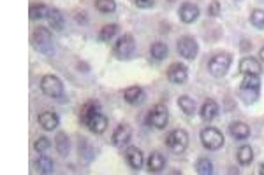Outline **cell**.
Returning a JSON list of instances; mask_svg holds the SVG:
<instances>
[{
    "mask_svg": "<svg viewBox=\"0 0 264 175\" xmlns=\"http://www.w3.org/2000/svg\"><path fill=\"white\" fill-rule=\"evenodd\" d=\"M261 70H263V67H261V63L256 58L247 56L239 61V72L241 74H254V75H259Z\"/></svg>",
    "mask_w": 264,
    "mask_h": 175,
    "instance_id": "e0dca14e",
    "label": "cell"
},
{
    "mask_svg": "<svg viewBox=\"0 0 264 175\" xmlns=\"http://www.w3.org/2000/svg\"><path fill=\"white\" fill-rule=\"evenodd\" d=\"M37 121L46 131H53L55 128L58 126L60 119H58V116L55 114V112H51V110H44V112H41V114H39Z\"/></svg>",
    "mask_w": 264,
    "mask_h": 175,
    "instance_id": "9a60e30c",
    "label": "cell"
},
{
    "mask_svg": "<svg viewBox=\"0 0 264 175\" xmlns=\"http://www.w3.org/2000/svg\"><path fill=\"white\" fill-rule=\"evenodd\" d=\"M136 49V41L131 33H124L118 41L115 42V54L118 58H129Z\"/></svg>",
    "mask_w": 264,
    "mask_h": 175,
    "instance_id": "9c48e42d",
    "label": "cell"
},
{
    "mask_svg": "<svg viewBox=\"0 0 264 175\" xmlns=\"http://www.w3.org/2000/svg\"><path fill=\"white\" fill-rule=\"evenodd\" d=\"M41 90L46 97L51 98H62L66 90H64V82L53 75V74H48V75H42L41 79Z\"/></svg>",
    "mask_w": 264,
    "mask_h": 175,
    "instance_id": "3957f363",
    "label": "cell"
},
{
    "mask_svg": "<svg viewBox=\"0 0 264 175\" xmlns=\"http://www.w3.org/2000/svg\"><path fill=\"white\" fill-rule=\"evenodd\" d=\"M35 167H37L39 174H53L55 172L53 159H51L50 156H46V154H41L37 159H35Z\"/></svg>",
    "mask_w": 264,
    "mask_h": 175,
    "instance_id": "7402d4cb",
    "label": "cell"
},
{
    "mask_svg": "<svg viewBox=\"0 0 264 175\" xmlns=\"http://www.w3.org/2000/svg\"><path fill=\"white\" fill-rule=\"evenodd\" d=\"M29 14H30V20H42V18H48V14H50V9H48V5L44 4H32L29 9Z\"/></svg>",
    "mask_w": 264,
    "mask_h": 175,
    "instance_id": "cb8c5ba5",
    "label": "cell"
},
{
    "mask_svg": "<svg viewBox=\"0 0 264 175\" xmlns=\"http://www.w3.org/2000/svg\"><path fill=\"white\" fill-rule=\"evenodd\" d=\"M125 102L131 103V105H139V103L145 102V91L141 86H131L124 91Z\"/></svg>",
    "mask_w": 264,
    "mask_h": 175,
    "instance_id": "5bb4252c",
    "label": "cell"
},
{
    "mask_svg": "<svg viewBox=\"0 0 264 175\" xmlns=\"http://www.w3.org/2000/svg\"><path fill=\"white\" fill-rule=\"evenodd\" d=\"M165 146L169 147L171 151L180 154L187 149L189 146V133L185 130H173L167 137H165Z\"/></svg>",
    "mask_w": 264,
    "mask_h": 175,
    "instance_id": "52a82bcc",
    "label": "cell"
},
{
    "mask_svg": "<svg viewBox=\"0 0 264 175\" xmlns=\"http://www.w3.org/2000/svg\"><path fill=\"white\" fill-rule=\"evenodd\" d=\"M178 16L187 25L194 23L199 18V7L196 4H192V2H183V4L180 5V9H178Z\"/></svg>",
    "mask_w": 264,
    "mask_h": 175,
    "instance_id": "8fae6325",
    "label": "cell"
},
{
    "mask_svg": "<svg viewBox=\"0 0 264 175\" xmlns=\"http://www.w3.org/2000/svg\"><path fill=\"white\" fill-rule=\"evenodd\" d=\"M118 25L116 23H111V25H106V26H102L99 32V41L100 42H109L113 39V37L118 33Z\"/></svg>",
    "mask_w": 264,
    "mask_h": 175,
    "instance_id": "484cf974",
    "label": "cell"
},
{
    "mask_svg": "<svg viewBox=\"0 0 264 175\" xmlns=\"http://www.w3.org/2000/svg\"><path fill=\"white\" fill-rule=\"evenodd\" d=\"M259 56H261V60L264 61V48H263V49H261V51H259Z\"/></svg>",
    "mask_w": 264,
    "mask_h": 175,
    "instance_id": "d590c367",
    "label": "cell"
},
{
    "mask_svg": "<svg viewBox=\"0 0 264 175\" xmlns=\"http://www.w3.org/2000/svg\"><path fill=\"white\" fill-rule=\"evenodd\" d=\"M51 147V142L50 139H46V137H39L35 142H33V149L39 152V154H42V152H46L48 149Z\"/></svg>",
    "mask_w": 264,
    "mask_h": 175,
    "instance_id": "1f68e13d",
    "label": "cell"
},
{
    "mask_svg": "<svg viewBox=\"0 0 264 175\" xmlns=\"http://www.w3.org/2000/svg\"><path fill=\"white\" fill-rule=\"evenodd\" d=\"M176 49H178V53H180V56L187 58V60H194L199 53V44L194 37L185 35L178 39Z\"/></svg>",
    "mask_w": 264,
    "mask_h": 175,
    "instance_id": "ba28073f",
    "label": "cell"
},
{
    "mask_svg": "<svg viewBox=\"0 0 264 175\" xmlns=\"http://www.w3.org/2000/svg\"><path fill=\"white\" fill-rule=\"evenodd\" d=\"M76 20H78V23H85L87 21V18H85V12H78V16H76Z\"/></svg>",
    "mask_w": 264,
    "mask_h": 175,
    "instance_id": "e575fe53",
    "label": "cell"
},
{
    "mask_svg": "<svg viewBox=\"0 0 264 175\" xmlns=\"http://www.w3.org/2000/svg\"><path fill=\"white\" fill-rule=\"evenodd\" d=\"M208 14L211 18H217L220 14V0H213L210 5H208Z\"/></svg>",
    "mask_w": 264,
    "mask_h": 175,
    "instance_id": "d6a6232c",
    "label": "cell"
},
{
    "mask_svg": "<svg viewBox=\"0 0 264 175\" xmlns=\"http://www.w3.org/2000/svg\"><path fill=\"white\" fill-rule=\"evenodd\" d=\"M30 42H32L33 49L41 54H51L53 53V39H51V32L48 28H35L30 37Z\"/></svg>",
    "mask_w": 264,
    "mask_h": 175,
    "instance_id": "7a4b0ae2",
    "label": "cell"
},
{
    "mask_svg": "<svg viewBox=\"0 0 264 175\" xmlns=\"http://www.w3.org/2000/svg\"><path fill=\"white\" fill-rule=\"evenodd\" d=\"M178 107L185 112L187 116H194L196 114V102L194 98L187 97V95H183V97L178 98Z\"/></svg>",
    "mask_w": 264,
    "mask_h": 175,
    "instance_id": "d4e9b609",
    "label": "cell"
},
{
    "mask_svg": "<svg viewBox=\"0 0 264 175\" xmlns=\"http://www.w3.org/2000/svg\"><path fill=\"white\" fill-rule=\"evenodd\" d=\"M241 91H254L257 93L261 88V79L259 75H254V74H243V81H241Z\"/></svg>",
    "mask_w": 264,
    "mask_h": 175,
    "instance_id": "d6986e66",
    "label": "cell"
},
{
    "mask_svg": "<svg viewBox=\"0 0 264 175\" xmlns=\"http://www.w3.org/2000/svg\"><path fill=\"white\" fill-rule=\"evenodd\" d=\"M95 9L102 14H113L116 11L115 0H95Z\"/></svg>",
    "mask_w": 264,
    "mask_h": 175,
    "instance_id": "f1b7e54d",
    "label": "cell"
},
{
    "mask_svg": "<svg viewBox=\"0 0 264 175\" xmlns=\"http://www.w3.org/2000/svg\"><path fill=\"white\" fill-rule=\"evenodd\" d=\"M259 175H264V165H261L259 167Z\"/></svg>",
    "mask_w": 264,
    "mask_h": 175,
    "instance_id": "8d00e7d4",
    "label": "cell"
},
{
    "mask_svg": "<svg viewBox=\"0 0 264 175\" xmlns=\"http://www.w3.org/2000/svg\"><path fill=\"white\" fill-rule=\"evenodd\" d=\"M48 23H50V26L53 30H62L64 25H66V18H64L62 11H60V9H50Z\"/></svg>",
    "mask_w": 264,
    "mask_h": 175,
    "instance_id": "ffe728a7",
    "label": "cell"
},
{
    "mask_svg": "<svg viewBox=\"0 0 264 175\" xmlns=\"http://www.w3.org/2000/svg\"><path fill=\"white\" fill-rule=\"evenodd\" d=\"M55 147H57L58 154H62V156H67V154H69L70 144H69V137H67V133L60 131V133H58L57 137H55Z\"/></svg>",
    "mask_w": 264,
    "mask_h": 175,
    "instance_id": "603a6c76",
    "label": "cell"
},
{
    "mask_svg": "<svg viewBox=\"0 0 264 175\" xmlns=\"http://www.w3.org/2000/svg\"><path fill=\"white\" fill-rule=\"evenodd\" d=\"M167 51H169V49H167V46H165L164 42H153L152 48H150V54L159 61L167 56Z\"/></svg>",
    "mask_w": 264,
    "mask_h": 175,
    "instance_id": "83f0119b",
    "label": "cell"
},
{
    "mask_svg": "<svg viewBox=\"0 0 264 175\" xmlns=\"http://www.w3.org/2000/svg\"><path fill=\"white\" fill-rule=\"evenodd\" d=\"M167 121H169V112H167V107L162 105V103H157V105L148 110L146 123H148L150 126L162 130V128L167 126Z\"/></svg>",
    "mask_w": 264,
    "mask_h": 175,
    "instance_id": "277c9868",
    "label": "cell"
},
{
    "mask_svg": "<svg viewBox=\"0 0 264 175\" xmlns=\"http://www.w3.org/2000/svg\"><path fill=\"white\" fill-rule=\"evenodd\" d=\"M187 77H189V69H187L185 63L176 61V63H173L167 69V79L171 82H174V84H183L187 81Z\"/></svg>",
    "mask_w": 264,
    "mask_h": 175,
    "instance_id": "30bf717a",
    "label": "cell"
},
{
    "mask_svg": "<svg viewBox=\"0 0 264 175\" xmlns=\"http://www.w3.org/2000/svg\"><path fill=\"white\" fill-rule=\"evenodd\" d=\"M201 142L208 151H219L220 147L224 146V135L217 128L208 126L201 130Z\"/></svg>",
    "mask_w": 264,
    "mask_h": 175,
    "instance_id": "8992f818",
    "label": "cell"
},
{
    "mask_svg": "<svg viewBox=\"0 0 264 175\" xmlns=\"http://www.w3.org/2000/svg\"><path fill=\"white\" fill-rule=\"evenodd\" d=\"M125 159H127L129 167L132 168V170H139L141 167H143V161H145V156H143V152H141L139 147H134L131 146L125 151Z\"/></svg>",
    "mask_w": 264,
    "mask_h": 175,
    "instance_id": "7c38bea8",
    "label": "cell"
},
{
    "mask_svg": "<svg viewBox=\"0 0 264 175\" xmlns=\"http://www.w3.org/2000/svg\"><path fill=\"white\" fill-rule=\"evenodd\" d=\"M134 4H136L137 7H141V9H150V7H153L155 0H134Z\"/></svg>",
    "mask_w": 264,
    "mask_h": 175,
    "instance_id": "836d02e7",
    "label": "cell"
},
{
    "mask_svg": "<svg viewBox=\"0 0 264 175\" xmlns=\"http://www.w3.org/2000/svg\"><path fill=\"white\" fill-rule=\"evenodd\" d=\"M165 167V158L161 154V152H152L148 158V170L153 172V174H157V172H162Z\"/></svg>",
    "mask_w": 264,
    "mask_h": 175,
    "instance_id": "44dd1931",
    "label": "cell"
},
{
    "mask_svg": "<svg viewBox=\"0 0 264 175\" xmlns=\"http://www.w3.org/2000/svg\"><path fill=\"white\" fill-rule=\"evenodd\" d=\"M131 135H132V131H131V126H129V125H118L116 130L113 131V137H111L113 146L122 147L124 144H127L129 140H131Z\"/></svg>",
    "mask_w": 264,
    "mask_h": 175,
    "instance_id": "4fadbf2b",
    "label": "cell"
},
{
    "mask_svg": "<svg viewBox=\"0 0 264 175\" xmlns=\"http://www.w3.org/2000/svg\"><path fill=\"white\" fill-rule=\"evenodd\" d=\"M196 170L201 175H211L213 174V163L208 158H199L196 163Z\"/></svg>",
    "mask_w": 264,
    "mask_h": 175,
    "instance_id": "f546056e",
    "label": "cell"
},
{
    "mask_svg": "<svg viewBox=\"0 0 264 175\" xmlns=\"http://www.w3.org/2000/svg\"><path fill=\"white\" fill-rule=\"evenodd\" d=\"M229 67H231V54L229 53L215 54L210 60V63H208V70L215 77H224L227 70H229Z\"/></svg>",
    "mask_w": 264,
    "mask_h": 175,
    "instance_id": "5b68a950",
    "label": "cell"
},
{
    "mask_svg": "<svg viewBox=\"0 0 264 175\" xmlns=\"http://www.w3.org/2000/svg\"><path fill=\"white\" fill-rule=\"evenodd\" d=\"M217 116H219V103L211 100V98H208L201 107V118L204 121H213Z\"/></svg>",
    "mask_w": 264,
    "mask_h": 175,
    "instance_id": "ac0fdd59",
    "label": "cell"
},
{
    "mask_svg": "<svg viewBox=\"0 0 264 175\" xmlns=\"http://www.w3.org/2000/svg\"><path fill=\"white\" fill-rule=\"evenodd\" d=\"M250 23L256 28H264V11L263 9H254L250 14Z\"/></svg>",
    "mask_w": 264,
    "mask_h": 175,
    "instance_id": "4dcf8cb0",
    "label": "cell"
},
{
    "mask_svg": "<svg viewBox=\"0 0 264 175\" xmlns=\"http://www.w3.org/2000/svg\"><path fill=\"white\" fill-rule=\"evenodd\" d=\"M229 133L232 135V139L236 140H245L250 137V126L243 121H234L229 126Z\"/></svg>",
    "mask_w": 264,
    "mask_h": 175,
    "instance_id": "2e32d148",
    "label": "cell"
},
{
    "mask_svg": "<svg viewBox=\"0 0 264 175\" xmlns=\"http://www.w3.org/2000/svg\"><path fill=\"white\" fill-rule=\"evenodd\" d=\"M79 121H81L83 126H87L95 135L104 133L107 128V118L100 110V103L95 102V100H90V102L81 105V109H79Z\"/></svg>",
    "mask_w": 264,
    "mask_h": 175,
    "instance_id": "6da1fadb",
    "label": "cell"
},
{
    "mask_svg": "<svg viewBox=\"0 0 264 175\" xmlns=\"http://www.w3.org/2000/svg\"><path fill=\"white\" fill-rule=\"evenodd\" d=\"M236 158H238L239 165H250L252 159H254V151H252V147L250 146H241L238 149Z\"/></svg>",
    "mask_w": 264,
    "mask_h": 175,
    "instance_id": "4316f807",
    "label": "cell"
}]
</instances>
